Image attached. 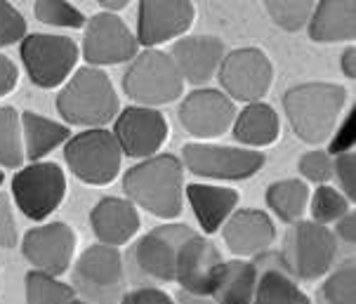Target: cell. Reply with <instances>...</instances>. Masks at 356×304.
Segmentation results:
<instances>
[{
  "label": "cell",
  "mask_w": 356,
  "mask_h": 304,
  "mask_svg": "<svg viewBox=\"0 0 356 304\" xmlns=\"http://www.w3.org/2000/svg\"><path fill=\"white\" fill-rule=\"evenodd\" d=\"M90 222H92L95 236L104 246H125L140 229V215H137L135 205L113 196L102 198L95 205Z\"/></svg>",
  "instance_id": "cell-22"
},
{
  "label": "cell",
  "mask_w": 356,
  "mask_h": 304,
  "mask_svg": "<svg viewBox=\"0 0 356 304\" xmlns=\"http://www.w3.org/2000/svg\"><path fill=\"white\" fill-rule=\"evenodd\" d=\"M33 12L38 22L59 29H83L88 22L86 15L76 5H71L69 0H38Z\"/></svg>",
  "instance_id": "cell-32"
},
{
  "label": "cell",
  "mask_w": 356,
  "mask_h": 304,
  "mask_svg": "<svg viewBox=\"0 0 356 304\" xmlns=\"http://www.w3.org/2000/svg\"><path fill=\"white\" fill-rule=\"evenodd\" d=\"M347 102V90L337 83H302L283 97L291 127L302 142L321 144L333 135Z\"/></svg>",
  "instance_id": "cell-2"
},
{
  "label": "cell",
  "mask_w": 356,
  "mask_h": 304,
  "mask_svg": "<svg viewBox=\"0 0 356 304\" xmlns=\"http://www.w3.org/2000/svg\"><path fill=\"white\" fill-rule=\"evenodd\" d=\"M113 137L125 156L149 158L165 144L168 120L152 106H128L116 115Z\"/></svg>",
  "instance_id": "cell-13"
},
{
  "label": "cell",
  "mask_w": 356,
  "mask_h": 304,
  "mask_svg": "<svg viewBox=\"0 0 356 304\" xmlns=\"http://www.w3.org/2000/svg\"><path fill=\"white\" fill-rule=\"evenodd\" d=\"M118 304H175V300L159 288H140L123 295Z\"/></svg>",
  "instance_id": "cell-39"
},
{
  "label": "cell",
  "mask_w": 356,
  "mask_h": 304,
  "mask_svg": "<svg viewBox=\"0 0 356 304\" xmlns=\"http://www.w3.org/2000/svg\"><path fill=\"white\" fill-rule=\"evenodd\" d=\"M123 90L137 104L161 106L182 97L184 78L170 54L149 47L132 57V64L123 76Z\"/></svg>",
  "instance_id": "cell-4"
},
{
  "label": "cell",
  "mask_w": 356,
  "mask_h": 304,
  "mask_svg": "<svg viewBox=\"0 0 356 304\" xmlns=\"http://www.w3.org/2000/svg\"><path fill=\"white\" fill-rule=\"evenodd\" d=\"M24 257L38 271L50 276H62L69 271L76 253V234L69 224L50 222L45 227L31 229L22 241Z\"/></svg>",
  "instance_id": "cell-15"
},
{
  "label": "cell",
  "mask_w": 356,
  "mask_h": 304,
  "mask_svg": "<svg viewBox=\"0 0 356 304\" xmlns=\"http://www.w3.org/2000/svg\"><path fill=\"white\" fill-rule=\"evenodd\" d=\"M342 71H345L347 78L356 76V50H354V45L342 52Z\"/></svg>",
  "instance_id": "cell-43"
},
{
  "label": "cell",
  "mask_w": 356,
  "mask_h": 304,
  "mask_svg": "<svg viewBox=\"0 0 356 304\" xmlns=\"http://www.w3.org/2000/svg\"><path fill=\"white\" fill-rule=\"evenodd\" d=\"M137 47L140 42H137L135 33L113 12H99L88 22L86 38H83V54H86L88 64H123L135 57Z\"/></svg>",
  "instance_id": "cell-12"
},
{
  "label": "cell",
  "mask_w": 356,
  "mask_h": 304,
  "mask_svg": "<svg viewBox=\"0 0 356 304\" xmlns=\"http://www.w3.org/2000/svg\"><path fill=\"white\" fill-rule=\"evenodd\" d=\"M298 170L302 173L305 179L314 182V184H325L333 177V158L328 151H309L300 158Z\"/></svg>",
  "instance_id": "cell-36"
},
{
  "label": "cell",
  "mask_w": 356,
  "mask_h": 304,
  "mask_svg": "<svg viewBox=\"0 0 356 304\" xmlns=\"http://www.w3.org/2000/svg\"><path fill=\"white\" fill-rule=\"evenodd\" d=\"M194 17L191 0H140L135 38L147 47L175 40L189 31Z\"/></svg>",
  "instance_id": "cell-14"
},
{
  "label": "cell",
  "mask_w": 356,
  "mask_h": 304,
  "mask_svg": "<svg viewBox=\"0 0 356 304\" xmlns=\"http://www.w3.org/2000/svg\"><path fill=\"white\" fill-rule=\"evenodd\" d=\"M184 168L208 179H248L264 166V154L252 149L184 144Z\"/></svg>",
  "instance_id": "cell-11"
},
{
  "label": "cell",
  "mask_w": 356,
  "mask_h": 304,
  "mask_svg": "<svg viewBox=\"0 0 356 304\" xmlns=\"http://www.w3.org/2000/svg\"><path fill=\"white\" fill-rule=\"evenodd\" d=\"M57 111L69 125L104 127L118 115L120 102L99 66H83L59 93Z\"/></svg>",
  "instance_id": "cell-3"
},
{
  "label": "cell",
  "mask_w": 356,
  "mask_h": 304,
  "mask_svg": "<svg viewBox=\"0 0 356 304\" xmlns=\"http://www.w3.org/2000/svg\"><path fill=\"white\" fill-rule=\"evenodd\" d=\"M354 123H356V118H354V109H352V113H349L345 118V123L340 125L337 135H333L328 154H345V151L354 149Z\"/></svg>",
  "instance_id": "cell-40"
},
{
  "label": "cell",
  "mask_w": 356,
  "mask_h": 304,
  "mask_svg": "<svg viewBox=\"0 0 356 304\" xmlns=\"http://www.w3.org/2000/svg\"><path fill=\"white\" fill-rule=\"evenodd\" d=\"M356 156L352 151H345V154H335L333 161V175L340 182V191L345 193L347 200H356Z\"/></svg>",
  "instance_id": "cell-37"
},
{
  "label": "cell",
  "mask_w": 356,
  "mask_h": 304,
  "mask_svg": "<svg viewBox=\"0 0 356 304\" xmlns=\"http://www.w3.org/2000/svg\"><path fill=\"white\" fill-rule=\"evenodd\" d=\"M309 203V189L302 179H281L267 189V205L281 222L293 224L305 215Z\"/></svg>",
  "instance_id": "cell-28"
},
{
  "label": "cell",
  "mask_w": 356,
  "mask_h": 304,
  "mask_svg": "<svg viewBox=\"0 0 356 304\" xmlns=\"http://www.w3.org/2000/svg\"><path fill=\"white\" fill-rule=\"evenodd\" d=\"M222 266L220 250L203 239L201 234H191L182 243L177 253V262H175V281L182 285V290L194 295H208L213 293L215 278Z\"/></svg>",
  "instance_id": "cell-17"
},
{
  "label": "cell",
  "mask_w": 356,
  "mask_h": 304,
  "mask_svg": "<svg viewBox=\"0 0 356 304\" xmlns=\"http://www.w3.org/2000/svg\"><path fill=\"white\" fill-rule=\"evenodd\" d=\"M220 85L229 99L259 102L274 81V66L257 47H241L225 54L220 69Z\"/></svg>",
  "instance_id": "cell-10"
},
{
  "label": "cell",
  "mask_w": 356,
  "mask_h": 304,
  "mask_svg": "<svg viewBox=\"0 0 356 304\" xmlns=\"http://www.w3.org/2000/svg\"><path fill=\"white\" fill-rule=\"evenodd\" d=\"M186 198H189L196 220L205 234L220 231L227 217L238 205V191L210 184H189L186 186Z\"/></svg>",
  "instance_id": "cell-24"
},
{
  "label": "cell",
  "mask_w": 356,
  "mask_h": 304,
  "mask_svg": "<svg viewBox=\"0 0 356 304\" xmlns=\"http://www.w3.org/2000/svg\"><path fill=\"white\" fill-rule=\"evenodd\" d=\"M22 142H24V158L29 161H40L43 156L50 154L52 149H57L59 144H64L69 139V127L57 123V120L43 118L38 113H22Z\"/></svg>",
  "instance_id": "cell-26"
},
{
  "label": "cell",
  "mask_w": 356,
  "mask_h": 304,
  "mask_svg": "<svg viewBox=\"0 0 356 304\" xmlns=\"http://www.w3.org/2000/svg\"><path fill=\"white\" fill-rule=\"evenodd\" d=\"M74 293L95 304H118L125 288L123 257L113 246H92L74 266Z\"/></svg>",
  "instance_id": "cell-6"
},
{
  "label": "cell",
  "mask_w": 356,
  "mask_h": 304,
  "mask_svg": "<svg viewBox=\"0 0 356 304\" xmlns=\"http://www.w3.org/2000/svg\"><path fill=\"white\" fill-rule=\"evenodd\" d=\"M24 163V142L19 113L12 106H0V166L19 168Z\"/></svg>",
  "instance_id": "cell-30"
},
{
  "label": "cell",
  "mask_w": 356,
  "mask_h": 304,
  "mask_svg": "<svg viewBox=\"0 0 356 304\" xmlns=\"http://www.w3.org/2000/svg\"><path fill=\"white\" fill-rule=\"evenodd\" d=\"M283 259L302 281L325 276L337 257V241L333 231L318 222H293L283 243Z\"/></svg>",
  "instance_id": "cell-7"
},
{
  "label": "cell",
  "mask_w": 356,
  "mask_h": 304,
  "mask_svg": "<svg viewBox=\"0 0 356 304\" xmlns=\"http://www.w3.org/2000/svg\"><path fill=\"white\" fill-rule=\"evenodd\" d=\"M64 158L69 170L81 182L92 186L111 184L120 173V151L113 132L104 127H88L86 132H78L66 139Z\"/></svg>",
  "instance_id": "cell-5"
},
{
  "label": "cell",
  "mask_w": 356,
  "mask_h": 304,
  "mask_svg": "<svg viewBox=\"0 0 356 304\" xmlns=\"http://www.w3.org/2000/svg\"><path fill=\"white\" fill-rule=\"evenodd\" d=\"M255 288V264L248 259L222 262L210 297L215 304H250Z\"/></svg>",
  "instance_id": "cell-27"
},
{
  "label": "cell",
  "mask_w": 356,
  "mask_h": 304,
  "mask_svg": "<svg viewBox=\"0 0 356 304\" xmlns=\"http://www.w3.org/2000/svg\"><path fill=\"white\" fill-rule=\"evenodd\" d=\"M337 236H340L342 241L349 243V246H354V241H356V217H354V212H345V215L337 220Z\"/></svg>",
  "instance_id": "cell-42"
},
{
  "label": "cell",
  "mask_w": 356,
  "mask_h": 304,
  "mask_svg": "<svg viewBox=\"0 0 356 304\" xmlns=\"http://www.w3.org/2000/svg\"><path fill=\"white\" fill-rule=\"evenodd\" d=\"M234 139L245 147L262 149L279 139L281 120L276 111L264 102H248L238 115H234Z\"/></svg>",
  "instance_id": "cell-25"
},
{
  "label": "cell",
  "mask_w": 356,
  "mask_h": 304,
  "mask_svg": "<svg viewBox=\"0 0 356 304\" xmlns=\"http://www.w3.org/2000/svg\"><path fill=\"white\" fill-rule=\"evenodd\" d=\"M354 283H356V266L354 259H347V262H342L325 278L321 288L323 304H354Z\"/></svg>",
  "instance_id": "cell-33"
},
{
  "label": "cell",
  "mask_w": 356,
  "mask_h": 304,
  "mask_svg": "<svg viewBox=\"0 0 356 304\" xmlns=\"http://www.w3.org/2000/svg\"><path fill=\"white\" fill-rule=\"evenodd\" d=\"M255 288L250 304H312L281 253L255 255Z\"/></svg>",
  "instance_id": "cell-19"
},
{
  "label": "cell",
  "mask_w": 356,
  "mask_h": 304,
  "mask_svg": "<svg viewBox=\"0 0 356 304\" xmlns=\"http://www.w3.org/2000/svg\"><path fill=\"white\" fill-rule=\"evenodd\" d=\"M71 304H95V302H88V300H76V297H74V300H71Z\"/></svg>",
  "instance_id": "cell-46"
},
{
  "label": "cell",
  "mask_w": 356,
  "mask_h": 304,
  "mask_svg": "<svg viewBox=\"0 0 356 304\" xmlns=\"http://www.w3.org/2000/svg\"><path fill=\"white\" fill-rule=\"evenodd\" d=\"M19 81V71L12 64V59H8L5 54H0V97H5L8 93L17 88Z\"/></svg>",
  "instance_id": "cell-41"
},
{
  "label": "cell",
  "mask_w": 356,
  "mask_h": 304,
  "mask_svg": "<svg viewBox=\"0 0 356 304\" xmlns=\"http://www.w3.org/2000/svg\"><path fill=\"white\" fill-rule=\"evenodd\" d=\"M24 283H26V304H71L76 297L71 285L38 269L29 271Z\"/></svg>",
  "instance_id": "cell-29"
},
{
  "label": "cell",
  "mask_w": 356,
  "mask_h": 304,
  "mask_svg": "<svg viewBox=\"0 0 356 304\" xmlns=\"http://www.w3.org/2000/svg\"><path fill=\"white\" fill-rule=\"evenodd\" d=\"M225 54V42L215 35H189L175 42L170 57L184 81L201 85L217 74Z\"/></svg>",
  "instance_id": "cell-21"
},
{
  "label": "cell",
  "mask_w": 356,
  "mask_h": 304,
  "mask_svg": "<svg viewBox=\"0 0 356 304\" xmlns=\"http://www.w3.org/2000/svg\"><path fill=\"white\" fill-rule=\"evenodd\" d=\"M22 62L26 66L33 85L57 88L69 78L78 62V45L66 35L31 33L22 38Z\"/></svg>",
  "instance_id": "cell-8"
},
{
  "label": "cell",
  "mask_w": 356,
  "mask_h": 304,
  "mask_svg": "<svg viewBox=\"0 0 356 304\" xmlns=\"http://www.w3.org/2000/svg\"><path fill=\"white\" fill-rule=\"evenodd\" d=\"M26 35V19L8 0H0V47L19 42Z\"/></svg>",
  "instance_id": "cell-35"
},
{
  "label": "cell",
  "mask_w": 356,
  "mask_h": 304,
  "mask_svg": "<svg viewBox=\"0 0 356 304\" xmlns=\"http://www.w3.org/2000/svg\"><path fill=\"white\" fill-rule=\"evenodd\" d=\"M123 189L130 200L163 220L182 212L184 168L177 156H149L125 173Z\"/></svg>",
  "instance_id": "cell-1"
},
{
  "label": "cell",
  "mask_w": 356,
  "mask_h": 304,
  "mask_svg": "<svg viewBox=\"0 0 356 304\" xmlns=\"http://www.w3.org/2000/svg\"><path fill=\"white\" fill-rule=\"evenodd\" d=\"M264 5L274 24L283 31L305 29L314 12V0H264Z\"/></svg>",
  "instance_id": "cell-31"
},
{
  "label": "cell",
  "mask_w": 356,
  "mask_h": 304,
  "mask_svg": "<svg viewBox=\"0 0 356 304\" xmlns=\"http://www.w3.org/2000/svg\"><path fill=\"white\" fill-rule=\"evenodd\" d=\"M309 35L316 42H342L354 40L356 35V12L354 0H318L312 12Z\"/></svg>",
  "instance_id": "cell-23"
},
{
  "label": "cell",
  "mask_w": 356,
  "mask_h": 304,
  "mask_svg": "<svg viewBox=\"0 0 356 304\" xmlns=\"http://www.w3.org/2000/svg\"><path fill=\"white\" fill-rule=\"evenodd\" d=\"M17 243V222L12 217L10 198L0 193V248H12Z\"/></svg>",
  "instance_id": "cell-38"
},
{
  "label": "cell",
  "mask_w": 356,
  "mask_h": 304,
  "mask_svg": "<svg viewBox=\"0 0 356 304\" xmlns=\"http://www.w3.org/2000/svg\"><path fill=\"white\" fill-rule=\"evenodd\" d=\"M3 182H5V175H3V170H0V186H3Z\"/></svg>",
  "instance_id": "cell-47"
},
{
  "label": "cell",
  "mask_w": 356,
  "mask_h": 304,
  "mask_svg": "<svg viewBox=\"0 0 356 304\" xmlns=\"http://www.w3.org/2000/svg\"><path fill=\"white\" fill-rule=\"evenodd\" d=\"M236 109L220 90H194L179 106V123L189 135L198 139L220 137L232 127Z\"/></svg>",
  "instance_id": "cell-16"
},
{
  "label": "cell",
  "mask_w": 356,
  "mask_h": 304,
  "mask_svg": "<svg viewBox=\"0 0 356 304\" xmlns=\"http://www.w3.org/2000/svg\"><path fill=\"white\" fill-rule=\"evenodd\" d=\"M175 304H215V300H210L208 295H194V293H186V290H179Z\"/></svg>",
  "instance_id": "cell-44"
},
{
  "label": "cell",
  "mask_w": 356,
  "mask_h": 304,
  "mask_svg": "<svg viewBox=\"0 0 356 304\" xmlns=\"http://www.w3.org/2000/svg\"><path fill=\"white\" fill-rule=\"evenodd\" d=\"M222 236H225L227 248L238 257H255L264 253L274 243L276 229L269 220L267 212L262 210H238L227 217L222 224Z\"/></svg>",
  "instance_id": "cell-20"
},
{
  "label": "cell",
  "mask_w": 356,
  "mask_h": 304,
  "mask_svg": "<svg viewBox=\"0 0 356 304\" xmlns=\"http://www.w3.org/2000/svg\"><path fill=\"white\" fill-rule=\"evenodd\" d=\"M194 234L186 224H165L149 231L135 246L137 266L156 281H175V262L182 243Z\"/></svg>",
  "instance_id": "cell-18"
},
{
  "label": "cell",
  "mask_w": 356,
  "mask_h": 304,
  "mask_svg": "<svg viewBox=\"0 0 356 304\" xmlns=\"http://www.w3.org/2000/svg\"><path fill=\"white\" fill-rule=\"evenodd\" d=\"M130 0H99V5H104L106 10H123Z\"/></svg>",
  "instance_id": "cell-45"
},
{
  "label": "cell",
  "mask_w": 356,
  "mask_h": 304,
  "mask_svg": "<svg viewBox=\"0 0 356 304\" xmlns=\"http://www.w3.org/2000/svg\"><path fill=\"white\" fill-rule=\"evenodd\" d=\"M66 177L57 163L35 161L12 179V198L29 220L43 222L64 200Z\"/></svg>",
  "instance_id": "cell-9"
},
{
  "label": "cell",
  "mask_w": 356,
  "mask_h": 304,
  "mask_svg": "<svg viewBox=\"0 0 356 304\" xmlns=\"http://www.w3.org/2000/svg\"><path fill=\"white\" fill-rule=\"evenodd\" d=\"M349 210V200L345 198V193L333 189L328 184H321L312 196V222L318 224H330L337 222L342 215Z\"/></svg>",
  "instance_id": "cell-34"
}]
</instances>
